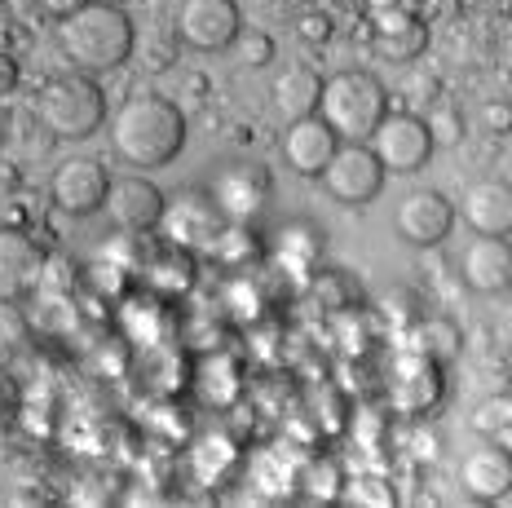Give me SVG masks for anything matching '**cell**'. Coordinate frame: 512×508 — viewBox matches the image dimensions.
Returning <instances> with one entry per match:
<instances>
[{"instance_id": "obj_4", "label": "cell", "mask_w": 512, "mask_h": 508, "mask_svg": "<svg viewBox=\"0 0 512 508\" xmlns=\"http://www.w3.org/2000/svg\"><path fill=\"white\" fill-rule=\"evenodd\" d=\"M36 115L58 142H84V137L102 133L106 124V93L102 84L84 71L71 76H53L36 98Z\"/></svg>"}, {"instance_id": "obj_6", "label": "cell", "mask_w": 512, "mask_h": 508, "mask_svg": "<svg viewBox=\"0 0 512 508\" xmlns=\"http://www.w3.org/2000/svg\"><path fill=\"white\" fill-rule=\"evenodd\" d=\"M384 177L389 173L380 168L376 151H371L367 142H340L332 151V160H327V168L318 173V182H323V190L336 199V204L367 208L384 190Z\"/></svg>"}, {"instance_id": "obj_10", "label": "cell", "mask_w": 512, "mask_h": 508, "mask_svg": "<svg viewBox=\"0 0 512 508\" xmlns=\"http://www.w3.org/2000/svg\"><path fill=\"white\" fill-rule=\"evenodd\" d=\"M389 407L398 416H429L437 402L446 398V367L420 354H402L389 372Z\"/></svg>"}, {"instance_id": "obj_8", "label": "cell", "mask_w": 512, "mask_h": 508, "mask_svg": "<svg viewBox=\"0 0 512 508\" xmlns=\"http://www.w3.org/2000/svg\"><path fill=\"white\" fill-rule=\"evenodd\" d=\"M221 226H226V217L217 213L208 190H181V195L164 199V217H159L155 230H164V243H173V248L199 252V248H212Z\"/></svg>"}, {"instance_id": "obj_29", "label": "cell", "mask_w": 512, "mask_h": 508, "mask_svg": "<svg viewBox=\"0 0 512 508\" xmlns=\"http://www.w3.org/2000/svg\"><path fill=\"white\" fill-rule=\"evenodd\" d=\"M380 314L389 319V327H407V323H415L420 319V296L415 292H407V288H389L380 296Z\"/></svg>"}, {"instance_id": "obj_30", "label": "cell", "mask_w": 512, "mask_h": 508, "mask_svg": "<svg viewBox=\"0 0 512 508\" xmlns=\"http://www.w3.org/2000/svg\"><path fill=\"white\" fill-rule=\"evenodd\" d=\"M340 469L332 460H318V464H309V469L301 473V486H305V495H314V500H336L340 495Z\"/></svg>"}, {"instance_id": "obj_20", "label": "cell", "mask_w": 512, "mask_h": 508, "mask_svg": "<svg viewBox=\"0 0 512 508\" xmlns=\"http://www.w3.org/2000/svg\"><path fill=\"white\" fill-rule=\"evenodd\" d=\"M402 336H407V349L420 358H433V363H455L464 349V332L455 319H442V314H420L415 323L402 327Z\"/></svg>"}, {"instance_id": "obj_13", "label": "cell", "mask_w": 512, "mask_h": 508, "mask_svg": "<svg viewBox=\"0 0 512 508\" xmlns=\"http://www.w3.org/2000/svg\"><path fill=\"white\" fill-rule=\"evenodd\" d=\"M455 226V204L442 195V190H411L398 204V217H393V230L407 248H437Z\"/></svg>"}, {"instance_id": "obj_18", "label": "cell", "mask_w": 512, "mask_h": 508, "mask_svg": "<svg viewBox=\"0 0 512 508\" xmlns=\"http://www.w3.org/2000/svg\"><path fill=\"white\" fill-rule=\"evenodd\" d=\"M460 486H464L468 500H477V504L508 500V491H512V455H508V447L490 442V447L468 451L460 460Z\"/></svg>"}, {"instance_id": "obj_31", "label": "cell", "mask_w": 512, "mask_h": 508, "mask_svg": "<svg viewBox=\"0 0 512 508\" xmlns=\"http://www.w3.org/2000/svg\"><path fill=\"white\" fill-rule=\"evenodd\" d=\"M36 5L45 9V14L53 18V23H62V18H71V14H76V9L89 5V0H36Z\"/></svg>"}, {"instance_id": "obj_9", "label": "cell", "mask_w": 512, "mask_h": 508, "mask_svg": "<svg viewBox=\"0 0 512 508\" xmlns=\"http://www.w3.org/2000/svg\"><path fill=\"white\" fill-rule=\"evenodd\" d=\"M177 36L199 54H221V49L239 45L243 14L234 0H181Z\"/></svg>"}, {"instance_id": "obj_19", "label": "cell", "mask_w": 512, "mask_h": 508, "mask_svg": "<svg viewBox=\"0 0 512 508\" xmlns=\"http://www.w3.org/2000/svg\"><path fill=\"white\" fill-rule=\"evenodd\" d=\"M460 217L473 235H508L512 230V190L504 182H477L464 190Z\"/></svg>"}, {"instance_id": "obj_14", "label": "cell", "mask_w": 512, "mask_h": 508, "mask_svg": "<svg viewBox=\"0 0 512 508\" xmlns=\"http://www.w3.org/2000/svg\"><path fill=\"white\" fill-rule=\"evenodd\" d=\"M371 40H376V54L389 62H415L429 45V27L424 18L407 9L402 0H389V5H376V23H371Z\"/></svg>"}, {"instance_id": "obj_7", "label": "cell", "mask_w": 512, "mask_h": 508, "mask_svg": "<svg viewBox=\"0 0 512 508\" xmlns=\"http://www.w3.org/2000/svg\"><path fill=\"white\" fill-rule=\"evenodd\" d=\"M217 213L230 221V226H256L270 208L274 195V177L265 173L261 164H226L208 186Z\"/></svg>"}, {"instance_id": "obj_26", "label": "cell", "mask_w": 512, "mask_h": 508, "mask_svg": "<svg viewBox=\"0 0 512 508\" xmlns=\"http://www.w3.org/2000/svg\"><path fill=\"white\" fill-rule=\"evenodd\" d=\"M336 500L349 504V508H398L402 495L393 491V482L380 478V473H362V478L340 482V495H336Z\"/></svg>"}, {"instance_id": "obj_1", "label": "cell", "mask_w": 512, "mask_h": 508, "mask_svg": "<svg viewBox=\"0 0 512 508\" xmlns=\"http://www.w3.org/2000/svg\"><path fill=\"white\" fill-rule=\"evenodd\" d=\"M111 146L133 168H164L186 146V115L168 98L142 93L111 115Z\"/></svg>"}, {"instance_id": "obj_12", "label": "cell", "mask_w": 512, "mask_h": 508, "mask_svg": "<svg viewBox=\"0 0 512 508\" xmlns=\"http://www.w3.org/2000/svg\"><path fill=\"white\" fill-rule=\"evenodd\" d=\"M106 186H111V173H106L102 160L93 155H71V160L58 164L53 173V208L67 217H93L102 213V199H106Z\"/></svg>"}, {"instance_id": "obj_3", "label": "cell", "mask_w": 512, "mask_h": 508, "mask_svg": "<svg viewBox=\"0 0 512 508\" xmlns=\"http://www.w3.org/2000/svg\"><path fill=\"white\" fill-rule=\"evenodd\" d=\"M318 115L340 142H367L389 115V89L371 71H336L332 80H323Z\"/></svg>"}, {"instance_id": "obj_28", "label": "cell", "mask_w": 512, "mask_h": 508, "mask_svg": "<svg viewBox=\"0 0 512 508\" xmlns=\"http://www.w3.org/2000/svg\"><path fill=\"white\" fill-rule=\"evenodd\" d=\"M424 124H429V137L433 146H455L464 137V115L451 107V102H437V107L424 115Z\"/></svg>"}, {"instance_id": "obj_23", "label": "cell", "mask_w": 512, "mask_h": 508, "mask_svg": "<svg viewBox=\"0 0 512 508\" xmlns=\"http://www.w3.org/2000/svg\"><path fill=\"white\" fill-rule=\"evenodd\" d=\"M195 394L208 407H234L243 394V367L239 358L230 354H208L204 363L195 367Z\"/></svg>"}, {"instance_id": "obj_35", "label": "cell", "mask_w": 512, "mask_h": 508, "mask_svg": "<svg viewBox=\"0 0 512 508\" xmlns=\"http://www.w3.org/2000/svg\"><path fill=\"white\" fill-rule=\"evenodd\" d=\"M102 5H128V0H102Z\"/></svg>"}, {"instance_id": "obj_25", "label": "cell", "mask_w": 512, "mask_h": 508, "mask_svg": "<svg viewBox=\"0 0 512 508\" xmlns=\"http://www.w3.org/2000/svg\"><path fill=\"white\" fill-rule=\"evenodd\" d=\"M314 279H309V296L314 301H323V310H354V305L362 301L358 283L349 270H309Z\"/></svg>"}, {"instance_id": "obj_33", "label": "cell", "mask_w": 512, "mask_h": 508, "mask_svg": "<svg viewBox=\"0 0 512 508\" xmlns=\"http://www.w3.org/2000/svg\"><path fill=\"white\" fill-rule=\"evenodd\" d=\"M14 40H18V27L9 18V5H0V54H14Z\"/></svg>"}, {"instance_id": "obj_24", "label": "cell", "mask_w": 512, "mask_h": 508, "mask_svg": "<svg viewBox=\"0 0 512 508\" xmlns=\"http://www.w3.org/2000/svg\"><path fill=\"white\" fill-rule=\"evenodd\" d=\"M234 460H239V447H234L230 433H204V438L195 442V451H190V464H195V473L208 486H217L221 473H226Z\"/></svg>"}, {"instance_id": "obj_22", "label": "cell", "mask_w": 512, "mask_h": 508, "mask_svg": "<svg viewBox=\"0 0 512 508\" xmlns=\"http://www.w3.org/2000/svg\"><path fill=\"white\" fill-rule=\"evenodd\" d=\"M323 230L314 226V221H287V226L274 230V243H270V252H274V261H279L283 270H296V274H309L323 261Z\"/></svg>"}, {"instance_id": "obj_11", "label": "cell", "mask_w": 512, "mask_h": 508, "mask_svg": "<svg viewBox=\"0 0 512 508\" xmlns=\"http://www.w3.org/2000/svg\"><path fill=\"white\" fill-rule=\"evenodd\" d=\"M164 199L168 195L151 182V177L128 173V177H111L106 199H102V213L111 217V226L124 230V235H146V230H155L159 217H164Z\"/></svg>"}, {"instance_id": "obj_36", "label": "cell", "mask_w": 512, "mask_h": 508, "mask_svg": "<svg viewBox=\"0 0 512 508\" xmlns=\"http://www.w3.org/2000/svg\"><path fill=\"white\" fill-rule=\"evenodd\" d=\"M0 5H9V0H0Z\"/></svg>"}, {"instance_id": "obj_32", "label": "cell", "mask_w": 512, "mask_h": 508, "mask_svg": "<svg viewBox=\"0 0 512 508\" xmlns=\"http://www.w3.org/2000/svg\"><path fill=\"white\" fill-rule=\"evenodd\" d=\"M14 89H18V62H14V54H0V98Z\"/></svg>"}, {"instance_id": "obj_34", "label": "cell", "mask_w": 512, "mask_h": 508, "mask_svg": "<svg viewBox=\"0 0 512 508\" xmlns=\"http://www.w3.org/2000/svg\"><path fill=\"white\" fill-rule=\"evenodd\" d=\"M486 124L495 133H504V124H508V111H504V102H495V107H486Z\"/></svg>"}, {"instance_id": "obj_2", "label": "cell", "mask_w": 512, "mask_h": 508, "mask_svg": "<svg viewBox=\"0 0 512 508\" xmlns=\"http://www.w3.org/2000/svg\"><path fill=\"white\" fill-rule=\"evenodd\" d=\"M133 18L124 14V5H102L89 0L84 9H76L71 18L58 23V45L71 58V67L84 76H102V71L124 67L133 54Z\"/></svg>"}, {"instance_id": "obj_27", "label": "cell", "mask_w": 512, "mask_h": 508, "mask_svg": "<svg viewBox=\"0 0 512 508\" xmlns=\"http://www.w3.org/2000/svg\"><path fill=\"white\" fill-rule=\"evenodd\" d=\"M468 425H473L482 438L499 442V447H508L512 438V398L508 394H490L473 407V416H468Z\"/></svg>"}, {"instance_id": "obj_17", "label": "cell", "mask_w": 512, "mask_h": 508, "mask_svg": "<svg viewBox=\"0 0 512 508\" xmlns=\"http://www.w3.org/2000/svg\"><path fill=\"white\" fill-rule=\"evenodd\" d=\"M460 274L473 292L482 296H504L512 288V248L504 235H477L464 248Z\"/></svg>"}, {"instance_id": "obj_5", "label": "cell", "mask_w": 512, "mask_h": 508, "mask_svg": "<svg viewBox=\"0 0 512 508\" xmlns=\"http://www.w3.org/2000/svg\"><path fill=\"white\" fill-rule=\"evenodd\" d=\"M367 146L376 151L384 173H398V177L420 173V168L433 160V151H437L424 115H411V111H389L376 124V133L367 137Z\"/></svg>"}, {"instance_id": "obj_16", "label": "cell", "mask_w": 512, "mask_h": 508, "mask_svg": "<svg viewBox=\"0 0 512 508\" xmlns=\"http://www.w3.org/2000/svg\"><path fill=\"white\" fill-rule=\"evenodd\" d=\"M45 252L23 230H0V305L23 301L31 288H40Z\"/></svg>"}, {"instance_id": "obj_15", "label": "cell", "mask_w": 512, "mask_h": 508, "mask_svg": "<svg viewBox=\"0 0 512 508\" xmlns=\"http://www.w3.org/2000/svg\"><path fill=\"white\" fill-rule=\"evenodd\" d=\"M340 146V137L323 124V115H301V120H287L283 133V164L296 177H318L332 160V151Z\"/></svg>"}, {"instance_id": "obj_21", "label": "cell", "mask_w": 512, "mask_h": 508, "mask_svg": "<svg viewBox=\"0 0 512 508\" xmlns=\"http://www.w3.org/2000/svg\"><path fill=\"white\" fill-rule=\"evenodd\" d=\"M318 93H323V76L314 67H283L270 84V98H274V111L283 120H301V115H314L318 111Z\"/></svg>"}]
</instances>
